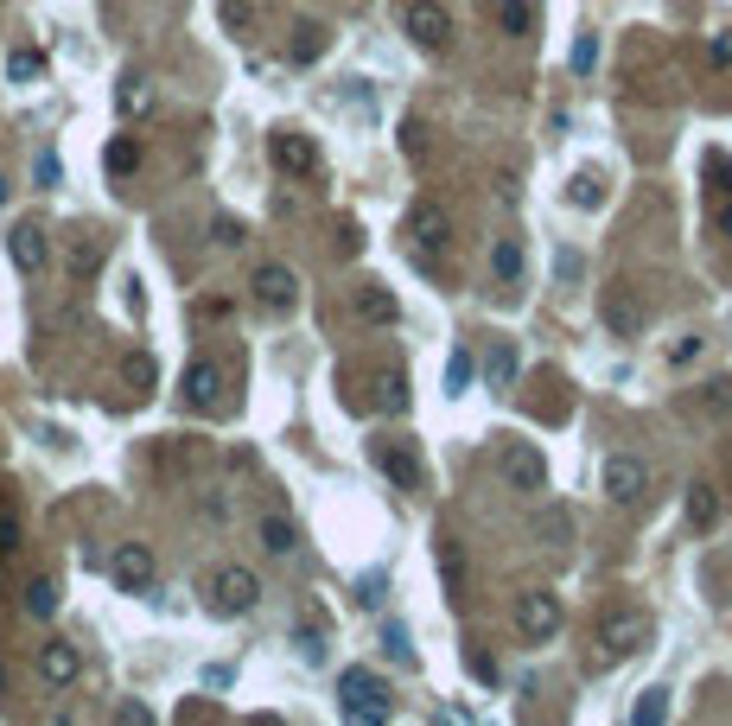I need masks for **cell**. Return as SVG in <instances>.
<instances>
[{"label":"cell","mask_w":732,"mask_h":726,"mask_svg":"<svg viewBox=\"0 0 732 726\" xmlns=\"http://www.w3.org/2000/svg\"><path fill=\"white\" fill-rule=\"evenodd\" d=\"M465 669H472L478 682H497V656H484L478 644H465Z\"/></svg>","instance_id":"obj_37"},{"label":"cell","mask_w":732,"mask_h":726,"mask_svg":"<svg viewBox=\"0 0 732 726\" xmlns=\"http://www.w3.org/2000/svg\"><path fill=\"white\" fill-rule=\"evenodd\" d=\"M338 707L351 720H389L395 701H389V682L370 676V669H338Z\"/></svg>","instance_id":"obj_1"},{"label":"cell","mask_w":732,"mask_h":726,"mask_svg":"<svg viewBox=\"0 0 732 726\" xmlns=\"http://www.w3.org/2000/svg\"><path fill=\"white\" fill-rule=\"evenodd\" d=\"M662 714H669V688H650V695L631 707V720H637V726H656Z\"/></svg>","instance_id":"obj_34"},{"label":"cell","mask_w":732,"mask_h":726,"mask_svg":"<svg viewBox=\"0 0 732 726\" xmlns=\"http://www.w3.org/2000/svg\"><path fill=\"white\" fill-rule=\"evenodd\" d=\"M567 625L561 612V593H548V586H529V593H516V637L522 644H548L554 631Z\"/></svg>","instance_id":"obj_3"},{"label":"cell","mask_w":732,"mask_h":726,"mask_svg":"<svg viewBox=\"0 0 732 726\" xmlns=\"http://www.w3.org/2000/svg\"><path fill=\"white\" fill-rule=\"evenodd\" d=\"M402 32L421 51H446L452 45V13L440 0H402Z\"/></svg>","instance_id":"obj_7"},{"label":"cell","mask_w":732,"mask_h":726,"mask_svg":"<svg viewBox=\"0 0 732 726\" xmlns=\"http://www.w3.org/2000/svg\"><path fill=\"white\" fill-rule=\"evenodd\" d=\"M115 109H121V115H147V109H153V83H147V77H121Z\"/></svg>","instance_id":"obj_26"},{"label":"cell","mask_w":732,"mask_h":726,"mask_svg":"<svg viewBox=\"0 0 732 726\" xmlns=\"http://www.w3.org/2000/svg\"><path fill=\"white\" fill-rule=\"evenodd\" d=\"M382 650L395 656V669H414V644H408V625H382Z\"/></svg>","instance_id":"obj_31"},{"label":"cell","mask_w":732,"mask_h":726,"mask_svg":"<svg viewBox=\"0 0 732 726\" xmlns=\"http://www.w3.org/2000/svg\"><path fill=\"white\" fill-rule=\"evenodd\" d=\"M287 58H293V64H319V58H325V26H319V20H300V26H293Z\"/></svg>","instance_id":"obj_23"},{"label":"cell","mask_w":732,"mask_h":726,"mask_svg":"<svg viewBox=\"0 0 732 726\" xmlns=\"http://www.w3.org/2000/svg\"><path fill=\"white\" fill-rule=\"evenodd\" d=\"M121 376L134 383V395H147L153 389V357H128V363H121Z\"/></svg>","instance_id":"obj_36"},{"label":"cell","mask_w":732,"mask_h":726,"mask_svg":"<svg viewBox=\"0 0 732 726\" xmlns=\"http://www.w3.org/2000/svg\"><path fill=\"white\" fill-rule=\"evenodd\" d=\"M370 465L395 484V491H427V465H421V453H414L408 440H376Z\"/></svg>","instance_id":"obj_5"},{"label":"cell","mask_w":732,"mask_h":726,"mask_svg":"<svg viewBox=\"0 0 732 726\" xmlns=\"http://www.w3.org/2000/svg\"><path fill=\"white\" fill-rule=\"evenodd\" d=\"M39 676L45 688H71L83 676V650L71 644V637H51V644H39Z\"/></svg>","instance_id":"obj_13"},{"label":"cell","mask_w":732,"mask_h":726,"mask_svg":"<svg viewBox=\"0 0 732 726\" xmlns=\"http://www.w3.org/2000/svg\"><path fill=\"white\" fill-rule=\"evenodd\" d=\"M491 274H497L503 287L522 281V242H516V236H497V242H491Z\"/></svg>","instance_id":"obj_24"},{"label":"cell","mask_w":732,"mask_h":726,"mask_svg":"<svg viewBox=\"0 0 732 726\" xmlns=\"http://www.w3.org/2000/svg\"><path fill=\"white\" fill-rule=\"evenodd\" d=\"M293 542H300V535H293L287 516H268V523H261V548H268V555H293Z\"/></svg>","instance_id":"obj_29"},{"label":"cell","mask_w":732,"mask_h":726,"mask_svg":"<svg viewBox=\"0 0 732 726\" xmlns=\"http://www.w3.org/2000/svg\"><path fill=\"white\" fill-rule=\"evenodd\" d=\"M408 236L421 242V249H446V242H452V223H446L440 204H414V211H408Z\"/></svg>","instance_id":"obj_16"},{"label":"cell","mask_w":732,"mask_h":726,"mask_svg":"<svg viewBox=\"0 0 732 726\" xmlns=\"http://www.w3.org/2000/svg\"><path fill=\"white\" fill-rule=\"evenodd\" d=\"M211 242H217V249H242V242H249V223H242V217H217Z\"/></svg>","instance_id":"obj_33"},{"label":"cell","mask_w":732,"mask_h":726,"mask_svg":"<svg viewBox=\"0 0 732 726\" xmlns=\"http://www.w3.org/2000/svg\"><path fill=\"white\" fill-rule=\"evenodd\" d=\"M109 574H115V586H121V593H147V586H153V548H141V542H121L115 555H109Z\"/></svg>","instance_id":"obj_12"},{"label":"cell","mask_w":732,"mask_h":726,"mask_svg":"<svg viewBox=\"0 0 732 726\" xmlns=\"http://www.w3.org/2000/svg\"><path fill=\"white\" fill-rule=\"evenodd\" d=\"M650 612H637V605H612V612L599 618V644H605V663H624V656H637L650 644Z\"/></svg>","instance_id":"obj_2"},{"label":"cell","mask_w":732,"mask_h":726,"mask_svg":"<svg viewBox=\"0 0 732 726\" xmlns=\"http://www.w3.org/2000/svg\"><path fill=\"white\" fill-rule=\"evenodd\" d=\"M542 535H548V542H567V535H573V523H567V510H542Z\"/></svg>","instance_id":"obj_39"},{"label":"cell","mask_w":732,"mask_h":726,"mask_svg":"<svg viewBox=\"0 0 732 726\" xmlns=\"http://www.w3.org/2000/svg\"><path fill=\"white\" fill-rule=\"evenodd\" d=\"M433 567H440V580H446V599H452V605L472 599V586H465V548L452 542V535H440V542H433Z\"/></svg>","instance_id":"obj_15"},{"label":"cell","mask_w":732,"mask_h":726,"mask_svg":"<svg viewBox=\"0 0 732 726\" xmlns=\"http://www.w3.org/2000/svg\"><path fill=\"white\" fill-rule=\"evenodd\" d=\"M268 160L281 166L287 179H319V172H325L319 147H312V134H300V128H274V134H268Z\"/></svg>","instance_id":"obj_6"},{"label":"cell","mask_w":732,"mask_h":726,"mask_svg":"<svg viewBox=\"0 0 732 726\" xmlns=\"http://www.w3.org/2000/svg\"><path fill=\"white\" fill-rule=\"evenodd\" d=\"M255 306H268V313H287L293 300H300V274L281 268V262H268V268H255Z\"/></svg>","instance_id":"obj_11"},{"label":"cell","mask_w":732,"mask_h":726,"mask_svg":"<svg viewBox=\"0 0 732 726\" xmlns=\"http://www.w3.org/2000/svg\"><path fill=\"white\" fill-rule=\"evenodd\" d=\"M713 223H720V236H732V204H720V217H713Z\"/></svg>","instance_id":"obj_45"},{"label":"cell","mask_w":732,"mask_h":726,"mask_svg":"<svg viewBox=\"0 0 732 726\" xmlns=\"http://www.w3.org/2000/svg\"><path fill=\"white\" fill-rule=\"evenodd\" d=\"M7 255H13V268H20V274H39L51 262V242H45L39 223H13V230H7Z\"/></svg>","instance_id":"obj_14"},{"label":"cell","mask_w":732,"mask_h":726,"mask_svg":"<svg viewBox=\"0 0 732 726\" xmlns=\"http://www.w3.org/2000/svg\"><path fill=\"white\" fill-rule=\"evenodd\" d=\"M13 198V185H7V172H0V204H7Z\"/></svg>","instance_id":"obj_46"},{"label":"cell","mask_w":732,"mask_h":726,"mask_svg":"<svg viewBox=\"0 0 732 726\" xmlns=\"http://www.w3.org/2000/svg\"><path fill=\"white\" fill-rule=\"evenodd\" d=\"M223 389H230V376H223V363L211 357H198V363H185V402L198 408V414H211L223 408Z\"/></svg>","instance_id":"obj_10"},{"label":"cell","mask_w":732,"mask_h":726,"mask_svg":"<svg viewBox=\"0 0 732 726\" xmlns=\"http://www.w3.org/2000/svg\"><path fill=\"white\" fill-rule=\"evenodd\" d=\"M592 64H599V39H592V32H586V39L573 45V71H592Z\"/></svg>","instance_id":"obj_40"},{"label":"cell","mask_w":732,"mask_h":726,"mask_svg":"<svg viewBox=\"0 0 732 726\" xmlns=\"http://www.w3.org/2000/svg\"><path fill=\"white\" fill-rule=\"evenodd\" d=\"M682 414H732V376H713L701 395H688Z\"/></svg>","instance_id":"obj_22"},{"label":"cell","mask_w":732,"mask_h":726,"mask_svg":"<svg viewBox=\"0 0 732 726\" xmlns=\"http://www.w3.org/2000/svg\"><path fill=\"white\" fill-rule=\"evenodd\" d=\"M357 319L363 325H395V319H402V306H395V293L382 281H363L357 287Z\"/></svg>","instance_id":"obj_17"},{"label":"cell","mask_w":732,"mask_h":726,"mask_svg":"<svg viewBox=\"0 0 732 726\" xmlns=\"http://www.w3.org/2000/svg\"><path fill=\"white\" fill-rule=\"evenodd\" d=\"M497 478L510 484V491H522V497L548 491V465H542V453H535L529 440H503L497 446Z\"/></svg>","instance_id":"obj_4"},{"label":"cell","mask_w":732,"mask_h":726,"mask_svg":"<svg viewBox=\"0 0 732 726\" xmlns=\"http://www.w3.org/2000/svg\"><path fill=\"white\" fill-rule=\"evenodd\" d=\"M605 325H612V332H637V325H643V313L631 306V287H624V281L605 287Z\"/></svg>","instance_id":"obj_18"},{"label":"cell","mask_w":732,"mask_h":726,"mask_svg":"<svg viewBox=\"0 0 732 726\" xmlns=\"http://www.w3.org/2000/svg\"><path fill=\"white\" fill-rule=\"evenodd\" d=\"M39 77H45V51H32V45L7 51V83H20V90H32Z\"/></svg>","instance_id":"obj_25"},{"label":"cell","mask_w":732,"mask_h":726,"mask_svg":"<svg viewBox=\"0 0 732 726\" xmlns=\"http://www.w3.org/2000/svg\"><path fill=\"white\" fill-rule=\"evenodd\" d=\"M465 383H472V357L452 351V363H446V395H465Z\"/></svg>","instance_id":"obj_35"},{"label":"cell","mask_w":732,"mask_h":726,"mask_svg":"<svg viewBox=\"0 0 732 726\" xmlns=\"http://www.w3.org/2000/svg\"><path fill=\"white\" fill-rule=\"evenodd\" d=\"M688 523L694 529H713V523H720V484H688Z\"/></svg>","instance_id":"obj_19"},{"label":"cell","mask_w":732,"mask_h":726,"mask_svg":"<svg viewBox=\"0 0 732 726\" xmlns=\"http://www.w3.org/2000/svg\"><path fill=\"white\" fill-rule=\"evenodd\" d=\"M605 497H612V504H643V491H650V465L643 459H631V453H618V459H605Z\"/></svg>","instance_id":"obj_9"},{"label":"cell","mask_w":732,"mask_h":726,"mask_svg":"<svg viewBox=\"0 0 732 726\" xmlns=\"http://www.w3.org/2000/svg\"><path fill=\"white\" fill-rule=\"evenodd\" d=\"M694 357H701V338H682V344L669 351V363H694Z\"/></svg>","instance_id":"obj_42"},{"label":"cell","mask_w":732,"mask_h":726,"mask_svg":"<svg viewBox=\"0 0 732 726\" xmlns=\"http://www.w3.org/2000/svg\"><path fill=\"white\" fill-rule=\"evenodd\" d=\"M26 612H32V618H51V612H58V586H51V580H32V586H26Z\"/></svg>","instance_id":"obj_32"},{"label":"cell","mask_w":732,"mask_h":726,"mask_svg":"<svg viewBox=\"0 0 732 726\" xmlns=\"http://www.w3.org/2000/svg\"><path fill=\"white\" fill-rule=\"evenodd\" d=\"M599 198H605V179H599V172H573L567 204H580V211H586V204H599Z\"/></svg>","instance_id":"obj_30"},{"label":"cell","mask_w":732,"mask_h":726,"mask_svg":"<svg viewBox=\"0 0 732 726\" xmlns=\"http://www.w3.org/2000/svg\"><path fill=\"white\" fill-rule=\"evenodd\" d=\"M249 20H255L249 0H223V26H230V32H249Z\"/></svg>","instance_id":"obj_38"},{"label":"cell","mask_w":732,"mask_h":726,"mask_svg":"<svg viewBox=\"0 0 732 726\" xmlns=\"http://www.w3.org/2000/svg\"><path fill=\"white\" fill-rule=\"evenodd\" d=\"M376 383H382L376 408H389V414H402V408H408V370H382Z\"/></svg>","instance_id":"obj_28"},{"label":"cell","mask_w":732,"mask_h":726,"mask_svg":"<svg viewBox=\"0 0 732 726\" xmlns=\"http://www.w3.org/2000/svg\"><path fill=\"white\" fill-rule=\"evenodd\" d=\"M357 599H363V605H376V599H382V574L363 580V586H357Z\"/></svg>","instance_id":"obj_44"},{"label":"cell","mask_w":732,"mask_h":726,"mask_svg":"<svg viewBox=\"0 0 732 726\" xmlns=\"http://www.w3.org/2000/svg\"><path fill=\"white\" fill-rule=\"evenodd\" d=\"M102 166H109V179H128V172H141V141H134V134H115V141L102 147Z\"/></svg>","instance_id":"obj_20"},{"label":"cell","mask_w":732,"mask_h":726,"mask_svg":"<svg viewBox=\"0 0 732 726\" xmlns=\"http://www.w3.org/2000/svg\"><path fill=\"white\" fill-rule=\"evenodd\" d=\"M497 26L510 32V39H529V32H535V13L522 7V0H497Z\"/></svg>","instance_id":"obj_27"},{"label":"cell","mask_w":732,"mask_h":726,"mask_svg":"<svg viewBox=\"0 0 732 726\" xmlns=\"http://www.w3.org/2000/svg\"><path fill=\"white\" fill-rule=\"evenodd\" d=\"M0 695H7V676H0Z\"/></svg>","instance_id":"obj_47"},{"label":"cell","mask_w":732,"mask_h":726,"mask_svg":"<svg viewBox=\"0 0 732 726\" xmlns=\"http://www.w3.org/2000/svg\"><path fill=\"white\" fill-rule=\"evenodd\" d=\"M115 714H121V720H134V726H147V720H153V714H147V707H141V701H121V707H115Z\"/></svg>","instance_id":"obj_43"},{"label":"cell","mask_w":732,"mask_h":726,"mask_svg":"<svg viewBox=\"0 0 732 726\" xmlns=\"http://www.w3.org/2000/svg\"><path fill=\"white\" fill-rule=\"evenodd\" d=\"M211 605L217 612H255L261 605V580L249 567H217L211 574Z\"/></svg>","instance_id":"obj_8"},{"label":"cell","mask_w":732,"mask_h":726,"mask_svg":"<svg viewBox=\"0 0 732 726\" xmlns=\"http://www.w3.org/2000/svg\"><path fill=\"white\" fill-rule=\"evenodd\" d=\"M484 383H491V389H510L516 383V344L510 338H497L491 351H484Z\"/></svg>","instance_id":"obj_21"},{"label":"cell","mask_w":732,"mask_h":726,"mask_svg":"<svg viewBox=\"0 0 732 726\" xmlns=\"http://www.w3.org/2000/svg\"><path fill=\"white\" fill-rule=\"evenodd\" d=\"M20 548V523H13V510H0V555H13Z\"/></svg>","instance_id":"obj_41"}]
</instances>
